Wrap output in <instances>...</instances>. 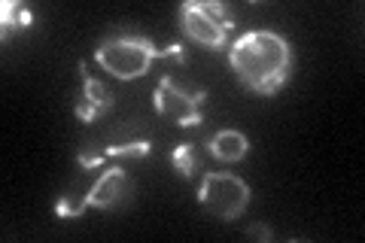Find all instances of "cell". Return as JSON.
<instances>
[{
	"label": "cell",
	"instance_id": "4",
	"mask_svg": "<svg viewBox=\"0 0 365 243\" xmlns=\"http://www.w3.org/2000/svg\"><path fill=\"white\" fill-rule=\"evenodd\" d=\"M198 204L213 219L232 222V219H237L250 207V186L241 177H235V173H222V170L207 173L198 189Z\"/></svg>",
	"mask_w": 365,
	"mask_h": 243
},
{
	"label": "cell",
	"instance_id": "5",
	"mask_svg": "<svg viewBox=\"0 0 365 243\" xmlns=\"http://www.w3.org/2000/svg\"><path fill=\"white\" fill-rule=\"evenodd\" d=\"M207 100L204 88H186L174 83V76H162L153 91V107L162 119L180 125V128H195L201 125V107Z\"/></svg>",
	"mask_w": 365,
	"mask_h": 243
},
{
	"label": "cell",
	"instance_id": "1",
	"mask_svg": "<svg viewBox=\"0 0 365 243\" xmlns=\"http://www.w3.org/2000/svg\"><path fill=\"white\" fill-rule=\"evenodd\" d=\"M237 83L256 95H277L292 76V46L277 31H247L228 49Z\"/></svg>",
	"mask_w": 365,
	"mask_h": 243
},
{
	"label": "cell",
	"instance_id": "12",
	"mask_svg": "<svg viewBox=\"0 0 365 243\" xmlns=\"http://www.w3.org/2000/svg\"><path fill=\"white\" fill-rule=\"evenodd\" d=\"M250 234H256V237H262V240H271V231H268L265 225H253V228H250Z\"/></svg>",
	"mask_w": 365,
	"mask_h": 243
},
{
	"label": "cell",
	"instance_id": "8",
	"mask_svg": "<svg viewBox=\"0 0 365 243\" xmlns=\"http://www.w3.org/2000/svg\"><path fill=\"white\" fill-rule=\"evenodd\" d=\"M150 149L153 143L150 140H131V143H113V146H104L98 155H88V152H79L76 155V165L83 167V170H95V167H104L110 158H143V155H150Z\"/></svg>",
	"mask_w": 365,
	"mask_h": 243
},
{
	"label": "cell",
	"instance_id": "6",
	"mask_svg": "<svg viewBox=\"0 0 365 243\" xmlns=\"http://www.w3.org/2000/svg\"><path fill=\"white\" fill-rule=\"evenodd\" d=\"M125 189H128V173H125V167H107L95 180V186L88 189V195L79 204H71L67 198H61L58 204H55V216L76 219V216H83L86 210H110V207H116L122 201Z\"/></svg>",
	"mask_w": 365,
	"mask_h": 243
},
{
	"label": "cell",
	"instance_id": "2",
	"mask_svg": "<svg viewBox=\"0 0 365 243\" xmlns=\"http://www.w3.org/2000/svg\"><path fill=\"white\" fill-rule=\"evenodd\" d=\"M155 58H165V49L146 37H110L101 40L95 49V61L122 83L146 76Z\"/></svg>",
	"mask_w": 365,
	"mask_h": 243
},
{
	"label": "cell",
	"instance_id": "9",
	"mask_svg": "<svg viewBox=\"0 0 365 243\" xmlns=\"http://www.w3.org/2000/svg\"><path fill=\"white\" fill-rule=\"evenodd\" d=\"M210 155L216 161H225V165H235V161L247 158L250 152V140L244 131H235V128H222L210 137Z\"/></svg>",
	"mask_w": 365,
	"mask_h": 243
},
{
	"label": "cell",
	"instance_id": "10",
	"mask_svg": "<svg viewBox=\"0 0 365 243\" xmlns=\"http://www.w3.org/2000/svg\"><path fill=\"white\" fill-rule=\"evenodd\" d=\"M170 165H174L177 177L189 180L192 173L198 170V155H195V143H177L174 152H170Z\"/></svg>",
	"mask_w": 365,
	"mask_h": 243
},
{
	"label": "cell",
	"instance_id": "3",
	"mask_svg": "<svg viewBox=\"0 0 365 243\" xmlns=\"http://www.w3.org/2000/svg\"><path fill=\"white\" fill-rule=\"evenodd\" d=\"M180 21L186 37L198 46L220 52L228 49V37L235 28V13L222 0H189L180 6Z\"/></svg>",
	"mask_w": 365,
	"mask_h": 243
},
{
	"label": "cell",
	"instance_id": "11",
	"mask_svg": "<svg viewBox=\"0 0 365 243\" xmlns=\"http://www.w3.org/2000/svg\"><path fill=\"white\" fill-rule=\"evenodd\" d=\"M4 37L9 33V28H19V19H16V13H19V4H13V0H6L4 6Z\"/></svg>",
	"mask_w": 365,
	"mask_h": 243
},
{
	"label": "cell",
	"instance_id": "7",
	"mask_svg": "<svg viewBox=\"0 0 365 243\" xmlns=\"http://www.w3.org/2000/svg\"><path fill=\"white\" fill-rule=\"evenodd\" d=\"M79 73H83V95L76 100V119L83 125H91L98 115L113 110V91L101 83V79L88 76L86 61H79Z\"/></svg>",
	"mask_w": 365,
	"mask_h": 243
}]
</instances>
